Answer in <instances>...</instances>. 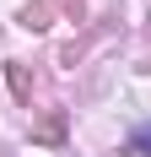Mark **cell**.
Segmentation results:
<instances>
[{
  "mask_svg": "<svg viewBox=\"0 0 151 157\" xmlns=\"http://www.w3.org/2000/svg\"><path fill=\"white\" fill-rule=\"evenodd\" d=\"M135 152H146V157H151V119L135 130Z\"/></svg>",
  "mask_w": 151,
  "mask_h": 157,
  "instance_id": "cell-1",
  "label": "cell"
}]
</instances>
